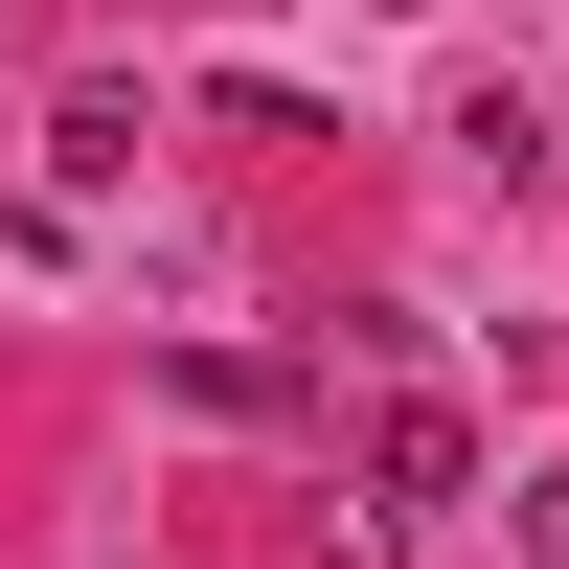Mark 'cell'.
<instances>
[{
	"label": "cell",
	"instance_id": "6da1fadb",
	"mask_svg": "<svg viewBox=\"0 0 569 569\" xmlns=\"http://www.w3.org/2000/svg\"><path fill=\"white\" fill-rule=\"evenodd\" d=\"M410 501H479V410H456V388H388V410H365V525H410Z\"/></svg>",
	"mask_w": 569,
	"mask_h": 569
},
{
	"label": "cell",
	"instance_id": "7a4b0ae2",
	"mask_svg": "<svg viewBox=\"0 0 569 569\" xmlns=\"http://www.w3.org/2000/svg\"><path fill=\"white\" fill-rule=\"evenodd\" d=\"M501 569H569V456H547L525 501H501Z\"/></svg>",
	"mask_w": 569,
	"mask_h": 569
}]
</instances>
